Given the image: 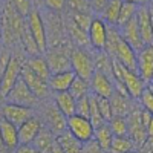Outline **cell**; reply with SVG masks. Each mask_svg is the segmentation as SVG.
<instances>
[{
	"mask_svg": "<svg viewBox=\"0 0 153 153\" xmlns=\"http://www.w3.org/2000/svg\"><path fill=\"white\" fill-rule=\"evenodd\" d=\"M113 80L121 83L133 100H138L147 87V83L139 76L138 72L127 69L118 60H113Z\"/></svg>",
	"mask_w": 153,
	"mask_h": 153,
	"instance_id": "cell-1",
	"label": "cell"
},
{
	"mask_svg": "<svg viewBox=\"0 0 153 153\" xmlns=\"http://www.w3.org/2000/svg\"><path fill=\"white\" fill-rule=\"evenodd\" d=\"M38 110H40L38 117L42 118L43 124L49 127L55 135H60L68 130V117L57 107L54 101H51V103H46V100L42 101V104L38 106Z\"/></svg>",
	"mask_w": 153,
	"mask_h": 153,
	"instance_id": "cell-2",
	"label": "cell"
},
{
	"mask_svg": "<svg viewBox=\"0 0 153 153\" xmlns=\"http://www.w3.org/2000/svg\"><path fill=\"white\" fill-rule=\"evenodd\" d=\"M71 63L72 71L76 74V76L91 81L95 74V60L94 55L89 52L86 48H75L71 51Z\"/></svg>",
	"mask_w": 153,
	"mask_h": 153,
	"instance_id": "cell-3",
	"label": "cell"
},
{
	"mask_svg": "<svg viewBox=\"0 0 153 153\" xmlns=\"http://www.w3.org/2000/svg\"><path fill=\"white\" fill-rule=\"evenodd\" d=\"M3 100L5 103H12V104H19V106L31 107V109H38V106L42 104V100L31 91L29 86L25 83L22 76Z\"/></svg>",
	"mask_w": 153,
	"mask_h": 153,
	"instance_id": "cell-4",
	"label": "cell"
},
{
	"mask_svg": "<svg viewBox=\"0 0 153 153\" xmlns=\"http://www.w3.org/2000/svg\"><path fill=\"white\" fill-rule=\"evenodd\" d=\"M141 106L135 103L133 109L127 115V127H129V138L135 143V146L139 149L147 139V129L143 123V115H141Z\"/></svg>",
	"mask_w": 153,
	"mask_h": 153,
	"instance_id": "cell-5",
	"label": "cell"
},
{
	"mask_svg": "<svg viewBox=\"0 0 153 153\" xmlns=\"http://www.w3.org/2000/svg\"><path fill=\"white\" fill-rule=\"evenodd\" d=\"M26 23H28V28L34 37V40L38 45V49H40L42 54H46V51L49 49V38H48V31H46V23L43 20V17L40 16L38 9H32L28 17H26Z\"/></svg>",
	"mask_w": 153,
	"mask_h": 153,
	"instance_id": "cell-6",
	"label": "cell"
},
{
	"mask_svg": "<svg viewBox=\"0 0 153 153\" xmlns=\"http://www.w3.org/2000/svg\"><path fill=\"white\" fill-rule=\"evenodd\" d=\"M107 34H109V25L101 17L92 19V23L87 29L91 48L95 51H104L107 43Z\"/></svg>",
	"mask_w": 153,
	"mask_h": 153,
	"instance_id": "cell-7",
	"label": "cell"
},
{
	"mask_svg": "<svg viewBox=\"0 0 153 153\" xmlns=\"http://www.w3.org/2000/svg\"><path fill=\"white\" fill-rule=\"evenodd\" d=\"M68 130L83 143L95 136V127L92 126L91 120L80 117V115H72L68 118Z\"/></svg>",
	"mask_w": 153,
	"mask_h": 153,
	"instance_id": "cell-8",
	"label": "cell"
},
{
	"mask_svg": "<svg viewBox=\"0 0 153 153\" xmlns=\"http://www.w3.org/2000/svg\"><path fill=\"white\" fill-rule=\"evenodd\" d=\"M45 57L48 60V65H49L52 74H58V72H65V71L72 69L71 52H68L65 48H51L46 51Z\"/></svg>",
	"mask_w": 153,
	"mask_h": 153,
	"instance_id": "cell-9",
	"label": "cell"
},
{
	"mask_svg": "<svg viewBox=\"0 0 153 153\" xmlns=\"http://www.w3.org/2000/svg\"><path fill=\"white\" fill-rule=\"evenodd\" d=\"M22 78L25 80V83L29 86L31 91L43 101L48 100L51 97V94H54L52 91H51V87H49V81L43 80L42 76L35 75L29 68H26L25 65H23V69H22Z\"/></svg>",
	"mask_w": 153,
	"mask_h": 153,
	"instance_id": "cell-10",
	"label": "cell"
},
{
	"mask_svg": "<svg viewBox=\"0 0 153 153\" xmlns=\"http://www.w3.org/2000/svg\"><path fill=\"white\" fill-rule=\"evenodd\" d=\"M22 69H23V65L17 55H12L9 65L6 66V69L2 72V97L5 98L11 89L16 86V83L20 80L22 76Z\"/></svg>",
	"mask_w": 153,
	"mask_h": 153,
	"instance_id": "cell-11",
	"label": "cell"
},
{
	"mask_svg": "<svg viewBox=\"0 0 153 153\" xmlns=\"http://www.w3.org/2000/svg\"><path fill=\"white\" fill-rule=\"evenodd\" d=\"M31 117H34V109H31V107H25V106L12 104V103H3V106H2V118L8 120L12 124H16L17 127H20Z\"/></svg>",
	"mask_w": 153,
	"mask_h": 153,
	"instance_id": "cell-12",
	"label": "cell"
},
{
	"mask_svg": "<svg viewBox=\"0 0 153 153\" xmlns=\"http://www.w3.org/2000/svg\"><path fill=\"white\" fill-rule=\"evenodd\" d=\"M138 57V74L146 81L153 80V45H146L141 51L136 52Z\"/></svg>",
	"mask_w": 153,
	"mask_h": 153,
	"instance_id": "cell-13",
	"label": "cell"
},
{
	"mask_svg": "<svg viewBox=\"0 0 153 153\" xmlns=\"http://www.w3.org/2000/svg\"><path fill=\"white\" fill-rule=\"evenodd\" d=\"M45 127L42 118L38 115L31 117L28 121H25L20 127H19V141L20 144H32L34 139L37 138V135L40 133V130Z\"/></svg>",
	"mask_w": 153,
	"mask_h": 153,
	"instance_id": "cell-14",
	"label": "cell"
},
{
	"mask_svg": "<svg viewBox=\"0 0 153 153\" xmlns=\"http://www.w3.org/2000/svg\"><path fill=\"white\" fill-rule=\"evenodd\" d=\"M91 92L97 97L110 98L115 92V81L112 76H107L101 72H95L91 80Z\"/></svg>",
	"mask_w": 153,
	"mask_h": 153,
	"instance_id": "cell-15",
	"label": "cell"
},
{
	"mask_svg": "<svg viewBox=\"0 0 153 153\" xmlns=\"http://www.w3.org/2000/svg\"><path fill=\"white\" fill-rule=\"evenodd\" d=\"M118 29L121 32V37L136 51V52H138V51H141L146 46L144 40H143V35H141V31H139V26H138L136 17L133 20H130L129 23H126L124 26L118 28Z\"/></svg>",
	"mask_w": 153,
	"mask_h": 153,
	"instance_id": "cell-16",
	"label": "cell"
},
{
	"mask_svg": "<svg viewBox=\"0 0 153 153\" xmlns=\"http://www.w3.org/2000/svg\"><path fill=\"white\" fill-rule=\"evenodd\" d=\"M136 20H138V26H139V31H141L144 45H153V28H152V17H150L149 5L139 6Z\"/></svg>",
	"mask_w": 153,
	"mask_h": 153,
	"instance_id": "cell-17",
	"label": "cell"
},
{
	"mask_svg": "<svg viewBox=\"0 0 153 153\" xmlns=\"http://www.w3.org/2000/svg\"><path fill=\"white\" fill-rule=\"evenodd\" d=\"M75 78H76V74L72 69L65 71V72H58V74H52V76L49 78V87L54 94L55 92H68Z\"/></svg>",
	"mask_w": 153,
	"mask_h": 153,
	"instance_id": "cell-18",
	"label": "cell"
},
{
	"mask_svg": "<svg viewBox=\"0 0 153 153\" xmlns=\"http://www.w3.org/2000/svg\"><path fill=\"white\" fill-rule=\"evenodd\" d=\"M0 129H2V143H3L5 149L14 152L20 146V141H19V127L16 124L9 123L8 120L2 118Z\"/></svg>",
	"mask_w": 153,
	"mask_h": 153,
	"instance_id": "cell-19",
	"label": "cell"
},
{
	"mask_svg": "<svg viewBox=\"0 0 153 153\" xmlns=\"http://www.w3.org/2000/svg\"><path fill=\"white\" fill-rule=\"evenodd\" d=\"M133 98L129 95H124L118 91H115L113 95L110 97V103H112V109H113V117H127L130 113V110L133 109L135 103L132 101Z\"/></svg>",
	"mask_w": 153,
	"mask_h": 153,
	"instance_id": "cell-20",
	"label": "cell"
},
{
	"mask_svg": "<svg viewBox=\"0 0 153 153\" xmlns=\"http://www.w3.org/2000/svg\"><path fill=\"white\" fill-rule=\"evenodd\" d=\"M55 144H57V135L46 126L40 130V133L37 135V138L32 143V146L42 153H52Z\"/></svg>",
	"mask_w": 153,
	"mask_h": 153,
	"instance_id": "cell-21",
	"label": "cell"
},
{
	"mask_svg": "<svg viewBox=\"0 0 153 153\" xmlns=\"http://www.w3.org/2000/svg\"><path fill=\"white\" fill-rule=\"evenodd\" d=\"M65 26H66V31L69 32V37L74 40V43L78 46V48H86V46H91V43H89V35H87V31L83 29L80 25H76L72 17L69 16L66 19V23H65Z\"/></svg>",
	"mask_w": 153,
	"mask_h": 153,
	"instance_id": "cell-22",
	"label": "cell"
},
{
	"mask_svg": "<svg viewBox=\"0 0 153 153\" xmlns=\"http://www.w3.org/2000/svg\"><path fill=\"white\" fill-rule=\"evenodd\" d=\"M25 66L29 68L35 75L42 76L43 80L49 81V78L52 76V72H51V68L48 65V60L46 57H42V55H32L31 58H28V61L25 63Z\"/></svg>",
	"mask_w": 153,
	"mask_h": 153,
	"instance_id": "cell-23",
	"label": "cell"
},
{
	"mask_svg": "<svg viewBox=\"0 0 153 153\" xmlns=\"http://www.w3.org/2000/svg\"><path fill=\"white\" fill-rule=\"evenodd\" d=\"M54 103L57 104V107L66 115V117H72L75 115L76 110V100L72 97V94L68 92H55L54 94Z\"/></svg>",
	"mask_w": 153,
	"mask_h": 153,
	"instance_id": "cell-24",
	"label": "cell"
},
{
	"mask_svg": "<svg viewBox=\"0 0 153 153\" xmlns=\"http://www.w3.org/2000/svg\"><path fill=\"white\" fill-rule=\"evenodd\" d=\"M124 0H109L107 5L104 6L103 12H101V19H103L109 26H117L118 19H120V12L123 8Z\"/></svg>",
	"mask_w": 153,
	"mask_h": 153,
	"instance_id": "cell-25",
	"label": "cell"
},
{
	"mask_svg": "<svg viewBox=\"0 0 153 153\" xmlns=\"http://www.w3.org/2000/svg\"><path fill=\"white\" fill-rule=\"evenodd\" d=\"M57 141L65 150V153H81L83 150V141H80L76 136H74L69 130L57 135Z\"/></svg>",
	"mask_w": 153,
	"mask_h": 153,
	"instance_id": "cell-26",
	"label": "cell"
},
{
	"mask_svg": "<svg viewBox=\"0 0 153 153\" xmlns=\"http://www.w3.org/2000/svg\"><path fill=\"white\" fill-rule=\"evenodd\" d=\"M94 60H95V72H101L113 78V58L106 51H97Z\"/></svg>",
	"mask_w": 153,
	"mask_h": 153,
	"instance_id": "cell-27",
	"label": "cell"
},
{
	"mask_svg": "<svg viewBox=\"0 0 153 153\" xmlns=\"http://www.w3.org/2000/svg\"><path fill=\"white\" fill-rule=\"evenodd\" d=\"M94 138L98 141V144L109 153L110 146H112V141H113V138H115V135H113V132L110 129L109 123H106V124H103L101 127H98V129H95V136Z\"/></svg>",
	"mask_w": 153,
	"mask_h": 153,
	"instance_id": "cell-28",
	"label": "cell"
},
{
	"mask_svg": "<svg viewBox=\"0 0 153 153\" xmlns=\"http://www.w3.org/2000/svg\"><path fill=\"white\" fill-rule=\"evenodd\" d=\"M135 149H138V147L135 146V143L129 136H115L109 153H129Z\"/></svg>",
	"mask_w": 153,
	"mask_h": 153,
	"instance_id": "cell-29",
	"label": "cell"
},
{
	"mask_svg": "<svg viewBox=\"0 0 153 153\" xmlns=\"http://www.w3.org/2000/svg\"><path fill=\"white\" fill-rule=\"evenodd\" d=\"M138 9H139L138 5L130 3V2H124L123 8H121V12H120V19H118L117 28H121V26H124L126 23H129L130 20H133L136 17V14H138Z\"/></svg>",
	"mask_w": 153,
	"mask_h": 153,
	"instance_id": "cell-30",
	"label": "cell"
},
{
	"mask_svg": "<svg viewBox=\"0 0 153 153\" xmlns=\"http://www.w3.org/2000/svg\"><path fill=\"white\" fill-rule=\"evenodd\" d=\"M69 92L72 94V97L75 100L86 97V95L91 94V81L81 78V76H76L72 83V86H71V89H69Z\"/></svg>",
	"mask_w": 153,
	"mask_h": 153,
	"instance_id": "cell-31",
	"label": "cell"
},
{
	"mask_svg": "<svg viewBox=\"0 0 153 153\" xmlns=\"http://www.w3.org/2000/svg\"><path fill=\"white\" fill-rule=\"evenodd\" d=\"M109 126L115 136H129V127H127L126 117H113L109 121Z\"/></svg>",
	"mask_w": 153,
	"mask_h": 153,
	"instance_id": "cell-32",
	"label": "cell"
},
{
	"mask_svg": "<svg viewBox=\"0 0 153 153\" xmlns=\"http://www.w3.org/2000/svg\"><path fill=\"white\" fill-rule=\"evenodd\" d=\"M68 6H69V11L81 12V14H92L94 12L89 0H68Z\"/></svg>",
	"mask_w": 153,
	"mask_h": 153,
	"instance_id": "cell-33",
	"label": "cell"
},
{
	"mask_svg": "<svg viewBox=\"0 0 153 153\" xmlns=\"http://www.w3.org/2000/svg\"><path fill=\"white\" fill-rule=\"evenodd\" d=\"M75 115H80V117H84V118L91 117V94L76 100Z\"/></svg>",
	"mask_w": 153,
	"mask_h": 153,
	"instance_id": "cell-34",
	"label": "cell"
},
{
	"mask_svg": "<svg viewBox=\"0 0 153 153\" xmlns=\"http://www.w3.org/2000/svg\"><path fill=\"white\" fill-rule=\"evenodd\" d=\"M98 107H100V112H101V115H103V118L109 123L113 118V109H112L110 98L98 97Z\"/></svg>",
	"mask_w": 153,
	"mask_h": 153,
	"instance_id": "cell-35",
	"label": "cell"
},
{
	"mask_svg": "<svg viewBox=\"0 0 153 153\" xmlns=\"http://www.w3.org/2000/svg\"><path fill=\"white\" fill-rule=\"evenodd\" d=\"M138 104L141 106V109L149 110L150 113H153V94L150 92L149 87H146L144 92L141 94V97L138 98Z\"/></svg>",
	"mask_w": 153,
	"mask_h": 153,
	"instance_id": "cell-36",
	"label": "cell"
},
{
	"mask_svg": "<svg viewBox=\"0 0 153 153\" xmlns=\"http://www.w3.org/2000/svg\"><path fill=\"white\" fill-rule=\"evenodd\" d=\"M81 153H107V152L98 144V141H97L95 138H92V139H89V141L83 143Z\"/></svg>",
	"mask_w": 153,
	"mask_h": 153,
	"instance_id": "cell-37",
	"label": "cell"
},
{
	"mask_svg": "<svg viewBox=\"0 0 153 153\" xmlns=\"http://www.w3.org/2000/svg\"><path fill=\"white\" fill-rule=\"evenodd\" d=\"M45 6L52 12H61L68 6V0H43Z\"/></svg>",
	"mask_w": 153,
	"mask_h": 153,
	"instance_id": "cell-38",
	"label": "cell"
},
{
	"mask_svg": "<svg viewBox=\"0 0 153 153\" xmlns=\"http://www.w3.org/2000/svg\"><path fill=\"white\" fill-rule=\"evenodd\" d=\"M89 2H91V6H92L94 12H97V14H101L109 0H89Z\"/></svg>",
	"mask_w": 153,
	"mask_h": 153,
	"instance_id": "cell-39",
	"label": "cell"
},
{
	"mask_svg": "<svg viewBox=\"0 0 153 153\" xmlns=\"http://www.w3.org/2000/svg\"><path fill=\"white\" fill-rule=\"evenodd\" d=\"M14 153H42V152L37 150L32 144H20V146L14 150Z\"/></svg>",
	"mask_w": 153,
	"mask_h": 153,
	"instance_id": "cell-40",
	"label": "cell"
},
{
	"mask_svg": "<svg viewBox=\"0 0 153 153\" xmlns=\"http://www.w3.org/2000/svg\"><path fill=\"white\" fill-rule=\"evenodd\" d=\"M139 150L143 153H153V136H147L146 143L139 147Z\"/></svg>",
	"mask_w": 153,
	"mask_h": 153,
	"instance_id": "cell-41",
	"label": "cell"
},
{
	"mask_svg": "<svg viewBox=\"0 0 153 153\" xmlns=\"http://www.w3.org/2000/svg\"><path fill=\"white\" fill-rule=\"evenodd\" d=\"M124 2H130V3H135L138 6H146V5H152L153 0H124Z\"/></svg>",
	"mask_w": 153,
	"mask_h": 153,
	"instance_id": "cell-42",
	"label": "cell"
},
{
	"mask_svg": "<svg viewBox=\"0 0 153 153\" xmlns=\"http://www.w3.org/2000/svg\"><path fill=\"white\" fill-rule=\"evenodd\" d=\"M147 135L149 136H153V117H152V120H150V123L147 126Z\"/></svg>",
	"mask_w": 153,
	"mask_h": 153,
	"instance_id": "cell-43",
	"label": "cell"
},
{
	"mask_svg": "<svg viewBox=\"0 0 153 153\" xmlns=\"http://www.w3.org/2000/svg\"><path fill=\"white\" fill-rule=\"evenodd\" d=\"M52 153H65V150L61 149V146L58 144V141H57V144H55V147H54V150H52Z\"/></svg>",
	"mask_w": 153,
	"mask_h": 153,
	"instance_id": "cell-44",
	"label": "cell"
},
{
	"mask_svg": "<svg viewBox=\"0 0 153 153\" xmlns=\"http://www.w3.org/2000/svg\"><path fill=\"white\" fill-rule=\"evenodd\" d=\"M149 8H150V17H152V28H153V3H152V5H149Z\"/></svg>",
	"mask_w": 153,
	"mask_h": 153,
	"instance_id": "cell-45",
	"label": "cell"
},
{
	"mask_svg": "<svg viewBox=\"0 0 153 153\" xmlns=\"http://www.w3.org/2000/svg\"><path fill=\"white\" fill-rule=\"evenodd\" d=\"M147 87L150 89V92L153 94V81H150V83H147Z\"/></svg>",
	"mask_w": 153,
	"mask_h": 153,
	"instance_id": "cell-46",
	"label": "cell"
},
{
	"mask_svg": "<svg viewBox=\"0 0 153 153\" xmlns=\"http://www.w3.org/2000/svg\"><path fill=\"white\" fill-rule=\"evenodd\" d=\"M129 153H143L139 149H135V150H132V152H129Z\"/></svg>",
	"mask_w": 153,
	"mask_h": 153,
	"instance_id": "cell-47",
	"label": "cell"
},
{
	"mask_svg": "<svg viewBox=\"0 0 153 153\" xmlns=\"http://www.w3.org/2000/svg\"><path fill=\"white\" fill-rule=\"evenodd\" d=\"M152 81H153V80H152Z\"/></svg>",
	"mask_w": 153,
	"mask_h": 153,
	"instance_id": "cell-48",
	"label": "cell"
}]
</instances>
